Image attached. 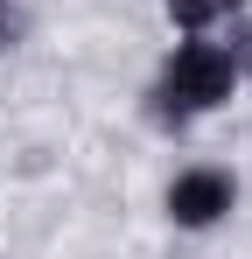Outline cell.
Listing matches in <instances>:
<instances>
[{
    "mask_svg": "<svg viewBox=\"0 0 252 259\" xmlns=\"http://www.w3.org/2000/svg\"><path fill=\"white\" fill-rule=\"evenodd\" d=\"M231 91H238V56L224 42H182L161 63L154 112H161V126H189L196 112H217Z\"/></svg>",
    "mask_w": 252,
    "mask_h": 259,
    "instance_id": "cell-1",
    "label": "cell"
},
{
    "mask_svg": "<svg viewBox=\"0 0 252 259\" xmlns=\"http://www.w3.org/2000/svg\"><path fill=\"white\" fill-rule=\"evenodd\" d=\"M245 0H168V21H182V28H203L217 14H238Z\"/></svg>",
    "mask_w": 252,
    "mask_h": 259,
    "instance_id": "cell-3",
    "label": "cell"
},
{
    "mask_svg": "<svg viewBox=\"0 0 252 259\" xmlns=\"http://www.w3.org/2000/svg\"><path fill=\"white\" fill-rule=\"evenodd\" d=\"M238 203V182L224 168H182L168 182V217L182 224V231H210V224H224Z\"/></svg>",
    "mask_w": 252,
    "mask_h": 259,
    "instance_id": "cell-2",
    "label": "cell"
},
{
    "mask_svg": "<svg viewBox=\"0 0 252 259\" xmlns=\"http://www.w3.org/2000/svg\"><path fill=\"white\" fill-rule=\"evenodd\" d=\"M14 35H21V14H14V7H7V0H0V49L14 42Z\"/></svg>",
    "mask_w": 252,
    "mask_h": 259,
    "instance_id": "cell-4",
    "label": "cell"
}]
</instances>
